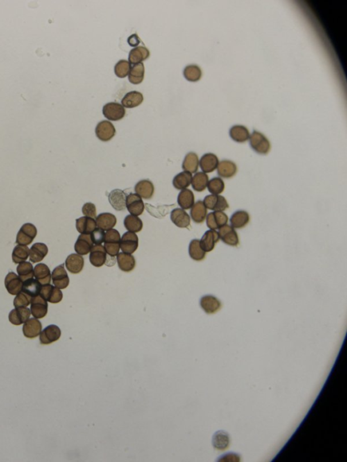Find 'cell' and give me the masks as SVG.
Returning a JSON list of instances; mask_svg holds the SVG:
<instances>
[{"label": "cell", "instance_id": "cell-1", "mask_svg": "<svg viewBox=\"0 0 347 462\" xmlns=\"http://www.w3.org/2000/svg\"><path fill=\"white\" fill-rule=\"evenodd\" d=\"M250 144L252 149L260 155H266L271 150V143L260 132L254 131L250 137Z\"/></svg>", "mask_w": 347, "mask_h": 462}, {"label": "cell", "instance_id": "cell-2", "mask_svg": "<svg viewBox=\"0 0 347 462\" xmlns=\"http://www.w3.org/2000/svg\"><path fill=\"white\" fill-rule=\"evenodd\" d=\"M37 233L36 227L31 223H26L22 226L18 232L16 243L18 245H28L31 244Z\"/></svg>", "mask_w": 347, "mask_h": 462}, {"label": "cell", "instance_id": "cell-3", "mask_svg": "<svg viewBox=\"0 0 347 462\" xmlns=\"http://www.w3.org/2000/svg\"><path fill=\"white\" fill-rule=\"evenodd\" d=\"M103 113L107 119L111 121H119L124 117L126 110L121 104L112 102L103 107Z\"/></svg>", "mask_w": 347, "mask_h": 462}, {"label": "cell", "instance_id": "cell-4", "mask_svg": "<svg viewBox=\"0 0 347 462\" xmlns=\"http://www.w3.org/2000/svg\"><path fill=\"white\" fill-rule=\"evenodd\" d=\"M203 203L207 209L214 212H223L225 209L229 208V204L226 199L220 195H207L203 200Z\"/></svg>", "mask_w": 347, "mask_h": 462}, {"label": "cell", "instance_id": "cell-5", "mask_svg": "<svg viewBox=\"0 0 347 462\" xmlns=\"http://www.w3.org/2000/svg\"><path fill=\"white\" fill-rule=\"evenodd\" d=\"M139 247V238L135 232H125L120 240V249L123 253H135Z\"/></svg>", "mask_w": 347, "mask_h": 462}, {"label": "cell", "instance_id": "cell-6", "mask_svg": "<svg viewBox=\"0 0 347 462\" xmlns=\"http://www.w3.org/2000/svg\"><path fill=\"white\" fill-rule=\"evenodd\" d=\"M126 207L130 214L139 216L144 212L145 204L137 193H130L126 197Z\"/></svg>", "mask_w": 347, "mask_h": 462}, {"label": "cell", "instance_id": "cell-7", "mask_svg": "<svg viewBox=\"0 0 347 462\" xmlns=\"http://www.w3.org/2000/svg\"><path fill=\"white\" fill-rule=\"evenodd\" d=\"M48 309L47 301L42 295L39 294L32 298L30 311L34 318L39 319L45 318Z\"/></svg>", "mask_w": 347, "mask_h": 462}, {"label": "cell", "instance_id": "cell-8", "mask_svg": "<svg viewBox=\"0 0 347 462\" xmlns=\"http://www.w3.org/2000/svg\"><path fill=\"white\" fill-rule=\"evenodd\" d=\"M61 331L58 326L51 325L46 327L39 334L41 345H48L60 339Z\"/></svg>", "mask_w": 347, "mask_h": 462}, {"label": "cell", "instance_id": "cell-9", "mask_svg": "<svg viewBox=\"0 0 347 462\" xmlns=\"http://www.w3.org/2000/svg\"><path fill=\"white\" fill-rule=\"evenodd\" d=\"M116 132L115 127L109 121H101L96 125L95 129L96 137L103 142L112 140L115 136Z\"/></svg>", "mask_w": 347, "mask_h": 462}, {"label": "cell", "instance_id": "cell-10", "mask_svg": "<svg viewBox=\"0 0 347 462\" xmlns=\"http://www.w3.org/2000/svg\"><path fill=\"white\" fill-rule=\"evenodd\" d=\"M39 295H42L43 298L45 299L47 302H49L50 303L52 304L59 303V302H61L62 297H63L62 291H60L59 288L55 287V286L54 287L53 286L50 284L44 285V286H42Z\"/></svg>", "mask_w": 347, "mask_h": 462}, {"label": "cell", "instance_id": "cell-11", "mask_svg": "<svg viewBox=\"0 0 347 462\" xmlns=\"http://www.w3.org/2000/svg\"><path fill=\"white\" fill-rule=\"evenodd\" d=\"M51 278L55 287L60 289H64L69 286V278L67 271L64 269V264H60L53 270Z\"/></svg>", "mask_w": 347, "mask_h": 462}, {"label": "cell", "instance_id": "cell-12", "mask_svg": "<svg viewBox=\"0 0 347 462\" xmlns=\"http://www.w3.org/2000/svg\"><path fill=\"white\" fill-rule=\"evenodd\" d=\"M4 284L8 292L12 295H17L22 291L23 281L19 275L13 272H10L7 275Z\"/></svg>", "mask_w": 347, "mask_h": 462}, {"label": "cell", "instance_id": "cell-13", "mask_svg": "<svg viewBox=\"0 0 347 462\" xmlns=\"http://www.w3.org/2000/svg\"><path fill=\"white\" fill-rule=\"evenodd\" d=\"M228 220L227 214L219 211L210 213L206 216L207 226L210 230L216 231V229L221 228L223 226L227 225Z\"/></svg>", "mask_w": 347, "mask_h": 462}, {"label": "cell", "instance_id": "cell-14", "mask_svg": "<svg viewBox=\"0 0 347 462\" xmlns=\"http://www.w3.org/2000/svg\"><path fill=\"white\" fill-rule=\"evenodd\" d=\"M219 238L227 245L237 246L239 243V237L235 229L230 225H225L219 229Z\"/></svg>", "mask_w": 347, "mask_h": 462}, {"label": "cell", "instance_id": "cell-15", "mask_svg": "<svg viewBox=\"0 0 347 462\" xmlns=\"http://www.w3.org/2000/svg\"><path fill=\"white\" fill-rule=\"evenodd\" d=\"M107 254L102 245H94L90 252V262L95 267H101L105 264Z\"/></svg>", "mask_w": 347, "mask_h": 462}, {"label": "cell", "instance_id": "cell-16", "mask_svg": "<svg viewBox=\"0 0 347 462\" xmlns=\"http://www.w3.org/2000/svg\"><path fill=\"white\" fill-rule=\"evenodd\" d=\"M31 311L28 307H19L12 310L9 314V321L14 325L26 323L31 316Z\"/></svg>", "mask_w": 347, "mask_h": 462}, {"label": "cell", "instance_id": "cell-17", "mask_svg": "<svg viewBox=\"0 0 347 462\" xmlns=\"http://www.w3.org/2000/svg\"><path fill=\"white\" fill-rule=\"evenodd\" d=\"M42 329V323L37 318H29L23 325V332L26 338L33 339L40 334Z\"/></svg>", "mask_w": 347, "mask_h": 462}, {"label": "cell", "instance_id": "cell-18", "mask_svg": "<svg viewBox=\"0 0 347 462\" xmlns=\"http://www.w3.org/2000/svg\"><path fill=\"white\" fill-rule=\"evenodd\" d=\"M94 245L90 234H81L75 244V251L79 255H87Z\"/></svg>", "mask_w": 347, "mask_h": 462}, {"label": "cell", "instance_id": "cell-19", "mask_svg": "<svg viewBox=\"0 0 347 462\" xmlns=\"http://www.w3.org/2000/svg\"><path fill=\"white\" fill-rule=\"evenodd\" d=\"M171 219L179 228L187 229L190 227V216L181 208L174 209L171 212Z\"/></svg>", "mask_w": 347, "mask_h": 462}, {"label": "cell", "instance_id": "cell-20", "mask_svg": "<svg viewBox=\"0 0 347 462\" xmlns=\"http://www.w3.org/2000/svg\"><path fill=\"white\" fill-rule=\"evenodd\" d=\"M126 195L121 190H113L109 195V202L116 210L123 211L126 208Z\"/></svg>", "mask_w": 347, "mask_h": 462}, {"label": "cell", "instance_id": "cell-21", "mask_svg": "<svg viewBox=\"0 0 347 462\" xmlns=\"http://www.w3.org/2000/svg\"><path fill=\"white\" fill-rule=\"evenodd\" d=\"M219 232L214 230L207 231L200 240V245L205 252H210L214 250L216 243L219 242Z\"/></svg>", "mask_w": 347, "mask_h": 462}, {"label": "cell", "instance_id": "cell-22", "mask_svg": "<svg viewBox=\"0 0 347 462\" xmlns=\"http://www.w3.org/2000/svg\"><path fill=\"white\" fill-rule=\"evenodd\" d=\"M200 306L207 314H214L221 308V303L219 299L212 295H205L200 300Z\"/></svg>", "mask_w": 347, "mask_h": 462}, {"label": "cell", "instance_id": "cell-23", "mask_svg": "<svg viewBox=\"0 0 347 462\" xmlns=\"http://www.w3.org/2000/svg\"><path fill=\"white\" fill-rule=\"evenodd\" d=\"M219 161L218 157L213 153H206L202 157L200 161V168L203 173H211L217 169Z\"/></svg>", "mask_w": 347, "mask_h": 462}, {"label": "cell", "instance_id": "cell-24", "mask_svg": "<svg viewBox=\"0 0 347 462\" xmlns=\"http://www.w3.org/2000/svg\"><path fill=\"white\" fill-rule=\"evenodd\" d=\"M65 266L67 269L72 274H78L83 270L84 259L81 255L72 254L66 259Z\"/></svg>", "mask_w": 347, "mask_h": 462}, {"label": "cell", "instance_id": "cell-25", "mask_svg": "<svg viewBox=\"0 0 347 462\" xmlns=\"http://www.w3.org/2000/svg\"><path fill=\"white\" fill-rule=\"evenodd\" d=\"M135 191L141 198L149 200L154 194V185L150 180H141L136 184Z\"/></svg>", "mask_w": 347, "mask_h": 462}, {"label": "cell", "instance_id": "cell-26", "mask_svg": "<svg viewBox=\"0 0 347 462\" xmlns=\"http://www.w3.org/2000/svg\"><path fill=\"white\" fill-rule=\"evenodd\" d=\"M96 226L103 231L112 229L117 224V218L111 213H103L96 218Z\"/></svg>", "mask_w": 347, "mask_h": 462}, {"label": "cell", "instance_id": "cell-27", "mask_svg": "<svg viewBox=\"0 0 347 462\" xmlns=\"http://www.w3.org/2000/svg\"><path fill=\"white\" fill-rule=\"evenodd\" d=\"M97 228L95 219L84 216L76 220V229L80 233L91 234Z\"/></svg>", "mask_w": 347, "mask_h": 462}, {"label": "cell", "instance_id": "cell-28", "mask_svg": "<svg viewBox=\"0 0 347 462\" xmlns=\"http://www.w3.org/2000/svg\"><path fill=\"white\" fill-rule=\"evenodd\" d=\"M48 253L47 245L42 243H36L32 245L29 250L30 261L33 263L41 262Z\"/></svg>", "mask_w": 347, "mask_h": 462}, {"label": "cell", "instance_id": "cell-29", "mask_svg": "<svg viewBox=\"0 0 347 462\" xmlns=\"http://www.w3.org/2000/svg\"><path fill=\"white\" fill-rule=\"evenodd\" d=\"M150 56V51L145 46H138L130 50L128 60L130 64L141 63Z\"/></svg>", "mask_w": 347, "mask_h": 462}, {"label": "cell", "instance_id": "cell-30", "mask_svg": "<svg viewBox=\"0 0 347 462\" xmlns=\"http://www.w3.org/2000/svg\"><path fill=\"white\" fill-rule=\"evenodd\" d=\"M216 170L219 176L224 178H230L236 174L237 168L235 163L231 161L223 160L219 162Z\"/></svg>", "mask_w": 347, "mask_h": 462}, {"label": "cell", "instance_id": "cell-31", "mask_svg": "<svg viewBox=\"0 0 347 462\" xmlns=\"http://www.w3.org/2000/svg\"><path fill=\"white\" fill-rule=\"evenodd\" d=\"M34 277L42 286L50 284L51 273L50 268L45 264H38L34 268Z\"/></svg>", "mask_w": 347, "mask_h": 462}, {"label": "cell", "instance_id": "cell-32", "mask_svg": "<svg viewBox=\"0 0 347 462\" xmlns=\"http://www.w3.org/2000/svg\"><path fill=\"white\" fill-rule=\"evenodd\" d=\"M117 262L119 269L123 272H130L135 268L136 261L132 254L119 253L117 256Z\"/></svg>", "mask_w": 347, "mask_h": 462}, {"label": "cell", "instance_id": "cell-33", "mask_svg": "<svg viewBox=\"0 0 347 462\" xmlns=\"http://www.w3.org/2000/svg\"><path fill=\"white\" fill-rule=\"evenodd\" d=\"M143 99L142 93L132 91L125 95L121 100V105L126 108H135L143 103Z\"/></svg>", "mask_w": 347, "mask_h": 462}, {"label": "cell", "instance_id": "cell-34", "mask_svg": "<svg viewBox=\"0 0 347 462\" xmlns=\"http://www.w3.org/2000/svg\"><path fill=\"white\" fill-rule=\"evenodd\" d=\"M230 137L235 142L243 143L249 140L250 134L249 130L244 125H236L231 128Z\"/></svg>", "mask_w": 347, "mask_h": 462}, {"label": "cell", "instance_id": "cell-35", "mask_svg": "<svg viewBox=\"0 0 347 462\" xmlns=\"http://www.w3.org/2000/svg\"><path fill=\"white\" fill-rule=\"evenodd\" d=\"M212 445L217 450H226L230 445V435L225 431L216 432L213 436Z\"/></svg>", "mask_w": 347, "mask_h": 462}, {"label": "cell", "instance_id": "cell-36", "mask_svg": "<svg viewBox=\"0 0 347 462\" xmlns=\"http://www.w3.org/2000/svg\"><path fill=\"white\" fill-rule=\"evenodd\" d=\"M191 216L196 223H203L207 216V208L202 201H198L191 209Z\"/></svg>", "mask_w": 347, "mask_h": 462}, {"label": "cell", "instance_id": "cell-37", "mask_svg": "<svg viewBox=\"0 0 347 462\" xmlns=\"http://www.w3.org/2000/svg\"><path fill=\"white\" fill-rule=\"evenodd\" d=\"M200 161L196 153H189L186 155L182 162V168L184 171L188 172L191 173H195L199 168Z\"/></svg>", "mask_w": 347, "mask_h": 462}, {"label": "cell", "instance_id": "cell-38", "mask_svg": "<svg viewBox=\"0 0 347 462\" xmlns=\"http://www.w3.org/2000/svg\"><path fill=\"white\" fill-rule=\"evenodd\" d=\"M231 225L233 229H242L250 222V215L246 211H237L231 218Z\"/></svg>", "mask_w": 347, "mask_h": 462}, {"label": "cell", "instance_id": "cell-39", "mask_svg": "<svg viewBox=\"0 0 347 462\" xmlns=\"http://www.w3.org/2000/svg\"><path fill=\"white\" fill-rule=\"evenodd\" d=\"M178 204L182 209H189L195 203L194 194L191 190H181L178 196Z\"/></svg>", "mask_w": 347, "mask_h": 462}, {"label": "cell", "instance_id": "cell-40", "mask_svg": "<svg viewBox=\"0 0 347 462\" xmlns=\"http://www.w3.org/2000/svg\"><path fill=\"white\" fill-rule=\"evenodd\" d=\"M192 178V173L186 171L182 172L174 178V187L177 190L186 189L190 186Z\"/></svg>", "mask_w": 347, "mask_h": 462}, {"label": "cell", "instance_id": "cell-41", "mask_svg": "<svg viewBox=\"0 0 347 462\" xmlns=\"http://www.w3.org/2000/svg\"><path fill=\"white\" fill-rule=\"evenodd\" d=\"M209 182L208 176L205 173H198L193 175L191 185L197 192H202L207 188Z\"/></svg>", "mask_w": 347, "mask_h": 462}, {"label": "cell", "instance_id": "cell-42", "mask_svg": "<svg viewBox=\"0 0 347 462\" xmlns=\"http://www.w3.org/2000/svg\"><path fill=\"white\" fill-rule=\"evenodd\" d=\"M145 77L144 64L141 63L135 64L130 69L128 74L129 81L133 84H139L143 81Z\"/></svg>", "mask_w": 347, "mask_h": 462}, {"label": "cell", "instance_id": "cell-43", "mask_svg": "<svg viewBox=\"0 0 347 462\" xmlns=\"http://www.w3.org/2000/svg\"><path fill=\"white\" fill-rule=\"evenodd\" d=\"M42 285L36 279H30L23 282L22 291L33 298L39 294Z\"/></svg>", "mask_w": 347, "mask_h": 462}, {"label": "cell", "instance_id": "cell-44", "mask_svg": "<svg viewBox=\"0 0 347 462\" xmlns=\"http://www.w3.org/2000/svg\"><path fill=\"white\" fill-rule=\"evenodd\" d=\"M29 256V249L27 245H18L12 252V261L14 264L26 262Z\"/></svg>", "mask_w": 347, "mask_h": 462}, {"label": "cell", "instance_id": "cell-45", "mask_svg": "<svg viewBox=\"0 0 347 462\" xmlns=\"http://www.w3.org/2000/svg\"><path fill=\"white\" fill-rule=\"evenodd\" d=\"M189 254L191 259L196 261H202L205 259V252L201 248L200 240L193 239L191 241Z\"/></svg>", "mask_w": 347, "mask_h": 462}, {"label": "cell", "instance_id": "cell-46", "mask_svg": "<svg viewBox=\"0 0 347 462\" xmlns=\"http://www.w3.org/2000/svg\"><path fill=\"white\" fill-rule=\"evenodd\" d=\"M125 228L130 232H139L143 229V224L142 220L138 216H133V215H128L125 218L124 222Z\"/></svg>", "mask_w": 347, "mask_h": 462}, {"label": "cell", "instance_id": "cell-47", "mask_svg": "<svg viewBox=\"0 0 347 462\" xmlns=\"http://www.w3.org/2000/svg\"><path fill=\"white\" fill-rule=\"evenodd\" d=\"M18 275L20 278L24 282L28 279H33L34 277V268L33 265L29 262L20 263L17 268Z\"/></svg>", "mask_w": 347, "mask_h": 462}, {"label": "cell", "instance_id": "cell-48", "mask_svg": "<svg viewBox=\"0 0 347 462\" xmlns=\"http://www.w3.org/2000/svg\"><path fill=\"white\" fill-rule=\"evenodd\" d=\"M184 76L188 81L196 82L202 78V71L199 66L196 64H189L184 69Z\"/></svg>", "mask_w": 347, "mask_h": 462}, {"label": "cell", "instance_id": "cell-49", "mask_svg": "<svg viewBox=\"0 0 347 462\" xmlns=\"http://www.w3.org/2000/svg\"><path fill=\"white\" fill-rule=\"evenodd\" d=\"M174 206V204L171 205H161L158 207L153 206L148 203L145 204V208H146V211L153 217L157 218H164L169 213L170 209Z\"/></svg>", "mask_w": 347, "mask_h": 462}, {"label": "cell", "instance_id": "cell-50", "mask_svg": "<svg viewBox=\"0 0 347 462\" xmlns=\"http://www.w3.org/2000/svg\"><path fill=\"white\" fill-rule=\"evenodd\" d=\"M207 189L212 195H220L224 191L225 183L221 178H214L209 180Z\"/></svg>", "mask_w": 347, "mask_h": 462}, {"label": "cell", "instance_id": "cell-51", "mask_svg": "<svg viewBox=\"0 0 347 462\" xmlns=\"http://www.w3.org/2000/svg\"><path fill=\"white\" fill-rule=\"evenodd\" d=\"M131 66L130 63L126 60H121L116 64L115 73L118 78H126L130 73Z\"/></svg>", "mask_w": 347, "mask_h": 462}, {"label": "cell", "instance_id": "cell-52", "mask_svg": "<svg viewBox=\"0 0 347 462\" xmlns=\"http://www.w3.org/2000/svg\"><path fill=\"white\" fill-rule=\"evenodd\" d=\"M32 298L22 291L18 293L14 300V306L15 308L28 307L31 304Z\"/></svg>", "mask_w": 347, "mask_h": 462}, {"label": "cell", "instance_id": "cell-53", "mask_svg": "<svg viewBox=\"0 0 347 462\" xmlns=\"http://www.w3.org/2000/svg\"><path fill=\"white\" fill-rule=\"evenodd\" d=\"M121 236L116 229H110L105 232L104 243H120Z\"/></svg>", "mask_w": 347, "mask_h": 462}, {"label": "cell", "instance_id": "cell-54", "mask_svg": "<svg viewBox=\"0 0 347 462\" xmlns=\"http://www.w3.org/2000/svg\"><path fill=\"white\" fill-rule=\"evenodd\" d=\"M107 255L110 257L115 258L119 254L120 250V243H105L104 245Z\"/></svg>", "mask_w": 347, "mask_h": 462}, {"label": "cell", "instance_id": "cell-55", "mask_svg": "<svg viewBox=\"0 0 347 462\" xmlns=\"http://www.w3.org/2000/svg\"><path fill=\"white\" fill-rule=\"evenodd\" d=\"M90 235L94 245H101L102 243L104 242V239H105V231L102 230L101 229L96 228L95 230L93 231L92 233L90 234Z\"/></svg>", "mask_w": 347, "mask_h": 462}, {"label": "cell", "instance_id": "cell-56", "mask_svg": "<svg viewBox=\"0 0 347 462\" xmlns=\"http://www.w3.org/2000/svg\"><path fill=\"white\" fill-rule=\"evenodd\" d=\"M82 213H83L84 216L95 219L96 218V209L95 205L92 203L84 204L83 207H82Z\"/></svg>", "mask_w": 347, "mask_h": 462}, {"label": "cell", "instance_id": "cell-57", "mask_svg": "<svg viewBox=\"0 0 347 462\" xmlns=\"http://www.w3.org/2000/svg\"><path fill=\"white\" fill-rule=\"evenodd\" d=\"M219 461L223 462H238L240 461V456H238L237 454H233V453H229L224 455V456H222L220 458Z\"/></svg>", "mask_w": 347, "mask_h": 462}, {"label": "cell", "instance_id": "cell-58", "mask_svg": "<svg viewBox=\"0 0 347 462\" xmlns=\"http://www.w3.org/2000/svg\"><path fill=\"white\" fill-rule=\"evenodd\" d=\"M128 42L130 46L137 47V46H139V44L141 43V39L137 34H133V35H130L128 37Z\"/></svg>", "mask_w": 347, "mask_h": 462}]
</instances>
